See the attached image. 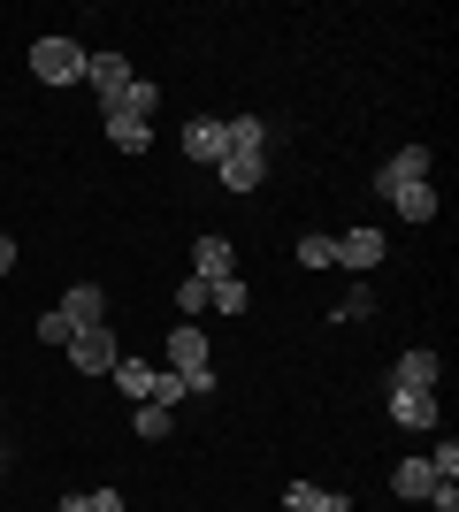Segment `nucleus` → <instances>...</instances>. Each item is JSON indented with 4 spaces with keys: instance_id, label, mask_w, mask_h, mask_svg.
Returning <instances> with one entry per match:
<instances>
[{
    "instance_id": "5701e85b",
    "label": "nucleus",
    "mask_w": 459,
    "mask_h": 512,
    "mask_svg": "<svg viewBox=\"0 0 459 512\" xmlns=\"http://www.w3.org/2000/svg\"><path fill=\"white\" fill-rule=\"evenodd\" d=\"M299 260L306 268H337V237H299Z\"/></svg>"
},
{
    "instance_id": "4468645a",
    "label": "nucleus",
    "mask_w": 459,
    "mask_h": 512,
    "mask_svg": "<svg viewBox=\"0 0 459 512\" xmlns=\"http://www.w3.org/2000/svg\"><path fill=\"white\" fill-rule=\"evenodd\" d=\"M108 146H115V153H146V146H153V123H138V115H115V107H108Z\"/></svg>"
},
{
    "instance_id": "cd10ccee",
    "label": "nucleus",
    "mask_w": 459,
    "mask_h": 512,
    "mask_svg": "<svg viewBox=\"0 0 459 512\" xmlns=\"http://www.w3.org/2000/svg\"><path fill=\"white\" fill-rule=\"evenodd\" d=\"M429 512H459V482H437V490H429Z\"/></svg>"
},
{
    "instance_id": "aec40b11",
    "label": "nucleus",
    "mask_w": 459,
    "mask_h": 512,
    "mask_svg": "<svg viewBox=\"0 0 459 512\" xmlns=\"http://www.w3.org/2000/svg\"><path fill=\"white\" fill-rule=\"evenodd\" d=\"M131 428H138V436H146V444H161V436H169V406H131Z\"/></svg>"
},
{
    "instance_id": "f3484780",
    "label": "nucleus",
    "mask_w": 459,
    "mask_h": 512,
    "mask_svg": "<svg viewBox=\"0 0 459 512\" xmlns=\"http://www.w3.org/2000/svg\"><path fill=\"white\" fill-rule=\"evenodd\" d=\"M153 107H161V85H146V77H131V85L115 92V115H138V123H146Z\"/></svg>"
},
{
    "instance_id": "20e7f679",
    "label": "nucleus",
    "mask_w": 459,
    "mask_h": 512,
    "mask_svg": "<svg viewBox=\"0 0 459 512\" xmlns=\"http://www.w3.org/2000/svg\"><path fill=\"white\" fill-rule=\"evenodd\" d=\"M429 161H437V153H429V146H398L391 161L375 169V192L391 199V192H406V184H429Z\"/></svg>"
},
{
    "instance_id": "6ab92c4d",
    "label": "nucleus",
    "mask_w": 459,
    "mask_h": 512,
    "mask_svg": "<svg viewBox=\"0 0 459 512\" xmlns=\"http://www.w3.org/2000/svg\"><path fill=\"white\" fill-rule=\"evenodd\" d=\"M245 299H253V291H245L238 276H222V283H207V314H245Z\"/></svg>"
},
{
    "instance_id": "f03ea898",
    "label": "nucleus",
    "mask_w": 459,
    "mask_h": 512,
    "mask_svg": "<svg viewBox=\"0 0 459 512\" xmlns=\"http://www.w3.org/2000/svg\"><path fill=\"white\" fill-rule=\"evenodd\" d=\"M31 77H39V85H85V46L77 39H39L31 46Z\"/></svg>"
},
{
    "instance_id": "39448f33",
    "label": "nucleus",
    "mask_w": 459,
    "mask_h": 512,
    "mask_svg": "<svg viewBox=\"0 0 459 512\" xmlns=\"http://www.w3.org/2000/svg\"><path fill=\"white\" fill-rule=\"evenodd\" d=\"M215 176H222V192H261V176H268V146H230Z\"/></svg>"
},
{
    "instance_id": "f257e3e1",
    "label": "nucleus",
    "mask_w": 459,
    "mask_h": 512,
    "mask_svg": "<svg viewBox=\"0 0 459 512\" xmlns=\"http://www.w3.org/2000/svg\"><path fill=\"white\" fill-rule=\"evenodd\" d=\"M169 375H184L192 398L215 390V360H207V337H199V329H169Z\"/></svg>"
},
{
    "instance_id": "1a4fd4ad",
    "label": "nucleus",
    "mask_w": 459,
    "mask_h": 512,
    "mask_svg": "<svg viewBox=\"0 0 459 512\" xmlns=\"http://www.w3.org/2000/svg\"><path fill=\"white\" fill-rule=\"evenodd\" d=\"M337 268H352V276L383 268V230H345L337 237Z\"/></svg>"
},
{
    "instance_id": "b1692460",
    "label": "nucleus",
    "mask_w": 459,
    "mask_h": 512,
    "mask_svg": "<svg viewBox=\"0 0 459 512\" xmlns=\"http://www.w3.org/2000/svg\"><path fill=\"white\" fill-rule=\"evenodd\" d=\"M360 314H375V291H368V283H352L345 299H337V321H360Z\"/></svg>"
},
{
    "instance_id": "7ed1b4c3",
    "label": "nucleus",
    "mask_w": 459,
    "mask_h": 512,
    "mask_svg": "<svg viewBox=\"0 0 459 512\" xmlns=\"http://www.w3.org/2000/svg\"><path fill=\"white\" fill-rule=\"evenodd\" d=\"M69 360H77V375H115V360H123V344H115V329L100 321V329H77V337L62 344Z\"/></svg>"
},
{
    "instance_id": "c756f323",
    "label": "nucleus",
    "mask_w": 459,
    "mask_h": 512,
    "mask_svg": "<svg viewBox=\"0 0 459 512\" xmlns=\"http://www.w3.org/2000/svg\"><path fill=\"white\" fill-rule=\"evenodd\" d=\"M54 512H92V497H77V490H69V497H62Z\"/></svg>"
},
{
    "instance_id": "4be33fe9",
    "label": "nucleus",
    "mask_w": 459,
    "mask_h": 512,
    "mask_svg": "<svg viewBox=\"0 0 459 512\" xmlns=\"http://www.w3.org/2000/svg\"><path fill=\"white\" fill-rule=\"evenodd\" d=\"M222 130H230V146H268V123H261V115H230Z\"/></svg>"
},
{
    "instance_id": "ddd939ff",
    "label": "nucleus",
    "mask_w": 459,
    "mask_h": 512,
    "mask_svg": "<svg viewBox=\"0 0 459 512\" xmlns=\"http://www.w3.org/2000/svg\"><path fill=\"white\" fill-rule=\"evenodd\" d=\"M284 512H352L345 490H314V482H291L284 490Z\"/></svg>"
},
{
    "instance_id": "2eb2a0df",
    "label": "nucleus",
    "mask_w": 459,
    "mask_h": 512,
    "mask_svg": "<svg viewBox=\"0 0 459 512\" xmlns=\"http://www.w3.org/2000/svg\"><path fill=\"white\" fill-rule=\"evenodd\" d=\"M391 490H398V497H421V505H429V490H437V467H429V451H421V459H406V467L391 474Z\"/></svg>"
},
{
    "instance_id": "6e6552de",
    "label": "nucleus",
    "mask_w": 459,
    "mask_h": 512,
    "mask_svg": "<svg viewBox=\"0 0 459 512\" xmlns=\"http://www.w3.org/2000/svg\"><path fill=\"white\" fill-rule=\"evenodd\" d=\"M192 268H199V283H222V276H238V245L207 230V237L192 245Z\"/></svg>"
},
{
    "instance_id": "7c9ffc66",
    "label": "nucleus",
    "mask_w": 459,
    "mask_h": 512,
    "mask_svg": "<svg viewBox=\"0 0 459 512\" xmlns=\"http://www.w3.org/2000/svg\"><path fill=\"white\" fill-rule=\"evenodd\" d=\"M0 467H8V444H0Z\"/></svg>"
},
{
    "instance_id": "a211bd4d",
    "label": "nucleus",
    "mask_w": 459,
    "mask_h": 512,
    "mask_svg": "<svg viewBox=\"0 0 459 512\" xmlns=\"http://www.w3.org/2000/svg\"><path fill=\"white\" fill-rule=\"evenodd\" d=\"M115 390H131V406H146V390H153V367L146 360H115V375H108Z\"/></svg>"
},
{
    "instance_id": "9d476101",
    "label": "nucleus",
    "mask_w": 459,
    "mask_h": 512,
    "mask_svg": "<svg viewBox=\"0 0 459 512\" xmlns=\"http://www.w3.org/2000/svg\"><path fill=\"white\" fill-rule=\"evenodd\" d=\"M131 77H138V69L123 62V54H85V85L100 92V100H108V107H115V92L131 85Z\"/></svg>"
},
{
    "instance_id": "f8f14e48",
    "label": "nucleus",
    "mask_w": 459,
    "mask_h": 512,
    "mask_svg": "<svg viewBox=\"0 0 459 512\" xmlns=\"http://www.w3.org/2000/svg\"><path fill=\"white\" fill-rule=\"evenodd\" d=\"M437 375H444L437 352H406V360L391 367V390H437Z\"/></svg>"
},
{
    "instance_id": "c85d7f7f",
    "label": "nucleus",
    "mask_w": 459,
    "mask_h": 512,
    "mask_svg": "<svg viewBox=\"0 0 459 512\" xmlns=\"http://www.w3.org/2000/svg\"><path fill=\"white\" fill-rule=\"evenodd\" d=\"M8 268H16V237L0 230V276H8Z\"/></svg>"
},
{
    "instance_id": "0eeeda50",
    "label": "nucleus",
    "mask_w": 459,
    "mask_h": 512,
    "mask_svg": "<svg viewBox=\"0 0 459 512\" xmlns=\"http://www.w3.org/2000/svg\"><path fill=\"white\" fill-rule=\"evenodd\" d=\"M62 321L69 329H100V321H108V291H100V283H69L62 291Z\"/></svg>"
},
{
    "instance_id": "412c9836",
    "label": "nucleus",
    "mask_w": 459,
    "mask_h": 512,
    "mask_svg": "<svg viewBox=\"0 0 459 512\" xmlns=\"http://www.w3.org/2000/svg\"><path fill=\"white\" fill-rule=\"evenodd\" d=\"M176 398H192V390H184V375L153 367V390H146V406H176Z\"/></svg>"
},
{
    "instance_id": "9b49d317",
    "label": "nucleus",
    "mask_w": 459,
    "mask_h": 512,
    "mask_svg": "<svg viewBox=\"0 0 459 512\" xmlns=\"http://www.w3.org/2000/svg\"><path fill=\"white\" fill-rule=\"evenodd\" d=\"M391 421L398 428H437V390H391Z\"/></svg>"
},
{
    "instance_id": "393cba45",
    "label": "nucleus",
    "mask_w": 459,
    "mask_h": 512,
    "mask_svg": "<svg viewBox=\"0 0 459 512\" xmlns=\"http://www.w3.org/2000/svg\"><path fill=\"white\" fill-rule=\"evenodd\" d=\"M176 306H184V314H207V283H199V276H184V283H176Z\"/></svg>"
},
{
    "instance_id": "dca6fc26",
    "label": "nucleus",
    "mask_w": 459,
    "mask_h": 512,
    "mask_svg": "<svg viewBox=\"0 0 459 512\" xmlns=\"http://www.w3.org/2000/svg\"><path fill=\"white\" fill-rule=\"evenodd\" d=\"M391 207L406 222H437V184H406V192H391Z\"/></svg>"
},
{
    "instance_id": "a878e982",
    "label": "nucleus",
    "mask_w": 459,
    "mask_h": 512,
    "mask_svg": "<svg viewBox=\"0 0 459 512\" xmlns=\"http://www.w3.org/2000/svg\"><path fill=\"white\" fill-rule=\"evenodd\" d=\"M69 337H77V329L62 321V306H54V314H39V344H69Z\"/></svg>"
},
{
    "instance_id": "423d86ee",
    "label": "nucleus",
    "mask_w": 459,
    "mask_h": 512,
    "mask_svg": "<svg viewBox=\"0 0 459 512\" xmlns=\"http://www.w3.org/2000/svg\"><path fill=\"white\" fill-rule=\"evenodd\" d=\"M184 153H192L199 169H222V153H230V130H222L215 115H192V123H184Z\"/></svg>"
},
{
    "instance_id": "bb28decb",
    "label": "nucleus",
    "mask_w": 459,
    "mask_h": 512,
    "mask_svg": "<svg viewBox=\"0 0 459 512\" xmlns=\"http://www.w3.org/2000/svg\"><path fill=\"white\" fill-rule=\"evenodd\" d=\"M429 467H437V482H452V474H459V444H452V436H444V444L429 451Z\"/></svg>"
}]
</instances>
